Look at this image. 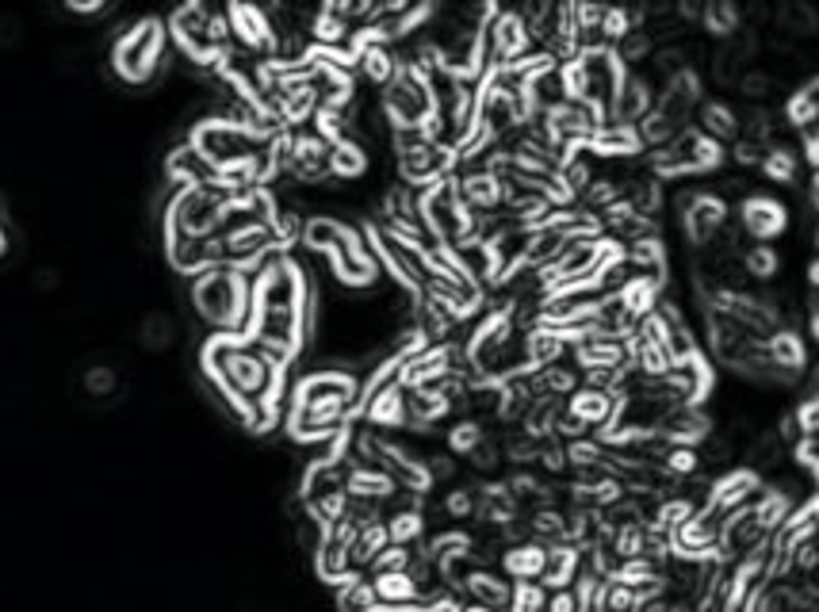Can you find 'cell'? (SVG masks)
<instances>
[{"instance_id": "1", "label": "cell", "mask_w": 819, "mask_h": 612, "mask_svg": "<svg viewBox=\"0 0 819 612\" xmlns=\"http://www.w3.org/2000/svg\"><path fill=\"white\" fill-rule=\"evenodd\" d=\"M360 383L349 371H315L299 383L292 403V433L299 441H322L333 436L345 413L353 410Z\"/></svg>"}, {"instance_id": "2", "label": "cell", "mask_w": 819, "mask_h": 612, "mask_svg": "<svg viewBox=\"0 0 819 612\" xmlns=\"http://www.w3.org/2000/svg\"><path fill=\"white\" fill-rule=\"evenodd\" d=\"M724 162H728V150H724L720 142H713L708 135H701L698 127H686L666 150L643 153V169L655 180H663V184L690 180V177H708V173L724 169Z\"/></svg>"}, {"instance_id": "3", "label": "cell", "mask_w": 819, "mask_h": 612, "mask_svg": "<svg viewBox=\"0 0 819 612\" xmlns=\"http://www.w3.org/2000/svg\"><path fill=\"white\" fill-rule=\"evenodd\" d=\"M195 306L207 322L222 326L227 333H238V326L249 322L253 288L238 268H207L195 280Z\"/></svg>"}, {"instance_id": "4", "label": "cell", "mask_w": 819, "mask_h": 612, "mask_svg": "<svg viewBox=\"0 0 819 612\" xmlns=\"http://www.w3.org/2000/svg\"><path fill=\"white\" fill-rule=\"evenodd\" d=\"M735 222L739 230H743V238H751V245H770L789 234L793 211H789L785 200H778V195L770 192H746L743 200H739Z\"/></svg>"}, {"instance_id": "5", "label": "cell", "mask_w": 819, "mask_h": 612, "mask_svg": "<svg viewBox=\"0 0 819 612\" xmlns=\"http://www.w3.org/2000/svg\"><path fill=\"white\" fill-rule=\"evenodd\" d=\"M162 42H165L162 24H157V20H142V24L123 35L119 47H115V69L135 85L146 81L150 73H154L157 58H162Z\"/></svg>"}, {"instance_id": "6", "label": "cell", "mask_w": 819, "mask_h": 612, "mask_svg": "<svg viewBox=\"0 0 819 612\" xmlns=\"http://www.w3.org/2000/svg\"><path fill=\"white\" fill-rule=\"evenodd\" d=\"M728 218H731L728 200L716 195L713 188H698V195H693V203L686 207V215H681L678 222H681L686 242L698 245V250H708V245L720 238L724 226H728Z\"/></svg>"}, {"instance_id": "7", "label": "cell", "mask_w": 819, "mask_h": 612, "mask_svg": "<svg viewBox=\"0 0 819 612\" xmlns=\"http://www.w3.org/2000/svg\"><path fill=\"white\" fill-rule=\"evenodd\" d=\"M658 89L643 69H625L620 77V89L613 97V107H609V123H625V127H636L648 112H655Z\"/></svg>"}, {"instance_id": "8", "label": "cell", "mask_w": 819, "mask_h": 612, "mask_svg": "<svg viewBox=\"0 0 819 612\" xmlns=\"http://www.w3.org/2000/svg\"><path fill=\"white\" fill-rule=\"evenodd\" d=\"M713 433L716 425L705 413V406H678V410L663 421V429H658V436H663L666 444H678V448H701Z\"/></svg>"}, {"instance_id": "9", "label": "cell", "mask_w": 819, "mask_h": 612, "mask_svg": "<svg viewBox=\"0 0 819 612\" xmlns=\"http://www.w3.org/2000/svg\"><path fill=\"white\" fill-rule=\"evenodd\" d=\"M758 490V475L751 468H731L724 471L720 479H713V490H708V506L720 517H731L735 509L751 506Z\"/></svg>"}, {"instance_id": "10", "label": "cell", "mask_w": 819, "mask_h": 612, "mask_svg": "<svg viewBox=\"0 0 819 612\" xmlns=\"http://www.w3.org/2000/svg\"><path fill=\"white\" fill-rule=\"evenodd\" d=\"M567 413L575 421H583L586 429H598V425L605 429L609 421H613V413H617V395L593 391V387H578L567 403Z\"/></svg>"}, {"instance_id": "11", "label": "cell", "mask_w": 819, "mask_h": 612, "mask_svg": "<svg viewBox=\"0 0 819 612\" xmlns=\"http://www.w3.org/2000/svg\"><path fill=\"white\" fill-rule=\"evenodd\" d=\"M375 601L383 609H406V604H422V582L414 571H398V574H375L372 578Z\"/></svg>"}, {"instance_id": "12", "label": "cell", "mask_w": 819, "mask_h": 612, "mask_svg": "<svg viewBox=\"0 0 819 612\" xmlns=\"http://www.w3.org/2000/svg\"><path fill=\"white\" fill-rule=\"evenodd\" d=\"M698 130L713 138V142L731 145L739 138V112L731 104H724V100H705L698 107Z\"/></svg>"}, {"instance_id": "13", "label": "cell", "mask_w": 819, "mask_h": 612, "mask_svg": "<svg viewBox=\"0 0 819 612\" xmlns=\"http://www.w3.org/2000/svg\"><path fill=\"white\" fill-rule=\"evenodd\" d=\"M230 16V31L238 35V39L245 42V47H253V50H272L277 47V31H272V24H268V16L260 9H230L227 12Z\"/></svg>"}, {"instance_id": "14", "label": "cell", "mask_w": 819, "mask_h": 612, "mask_svg": "<svg viewBox=\"0 0 819 612\" xmlns=\"http://www.w3.org/2000/svg\"><path fill=\"white\" fill-rule=\"evenodd\" d=\"M766 356H770L773 368L789 371V375H801V371L808 368V345H804L801 333L785 330V326H781V330L766 341Z\"/></svg>"}, {"instance_id": "15", "label": "cell", "mask_w": 819, "mask_h": 612, "mask_svg": "<svg viewBox=\"0 0 819 612\" xmlns=\"http://www.w3.org/2000/svg\"><path fill=\"white\" fill-rule=\"evenodd\" d=\"M543 566H548V548L543 544H517V548H510L502 556V571L513 582L543 578Z\"/></svg>"}, {"instance_id": "16", "label": "cell", "mask_w": 819, "mask_h": 612, "mask_svg": "<svg viewBox=\"0 0 819 612\" xmlns=\"http://www.w3.org/2000/svg\"><path fill=\"white\" fill-rule=\"evenodd\" d=\"M330 173L337 180H357L368 173V150L364 142H357V138H341V142L330 145Z\"/></svg>"}, {"instance_id": "17", "label": "cell", "mask_w": 819, "mask_h": 612, "mask_svg": "<svg viewBox=\"0 0 819 612\" xmlns=\"http://www.w3.org/2000/svg\"><path fill=\"white\" fill-rule=\"evenodd\" d=\"M763 173L770 184H781V188H793L796 180H801V153L793 150V145H781L773 142L770 150H766V162H763Z\"/></svg>"}, {"instance_id": "18", "label": "cell", "mask_w": 819, "mask_h": 612, "mask_svg": "<svg viewBox=\"0 0 819 612\" xmlns=\"http://www.w3.org/2000/svg\"><path fill=\"white\" fill-rule=\"evenodd\" d=\"M739 27H743V9H739V4H731V0H713V4H705L701 31H708L716 42L735 39Z\"/></svg>"}, {"instance_id": "19", "label": "cell", "mask_w": 819, "mask_h": 612, "mask_svg": "<svg viewBox=\"0 0 819 612\" xmlns=\"http://www.w3.org/2000/svg\"><path fill=\"white\" fill-rule=\"evenodd\" d=\"M739 268H743L746 280L773 283L781 272V253L773 250V245H746L743 257H739Z\"/></svg>"}, {"instance_id": "20", "label": "cell", "mask_w": 819, "mask_h": 612, "mask_svg": "<svg viewBox=\"0 0 819 612\" xmlns=\"http://www.w3.org/2000/svg\"><path fill=\"white\" fill-rule=\"evenodd\" d=\"M578 574V551L575 544L571 548H548V566H543V578L540 586L543 589H571V582H575Z\"/></svg>"}, {"instance_id": "21", "label": "cell", "mask_w": 819, "mask_h": 612, "mask_svg": "<svg viewBox=\"0 0 819 612\" xmlns=\"http://www.w3.org/2000/svg\"><path fill=\"white\" fill-rule=\"evenodd\" d=\"M468 594L475 597L479 604H487V609H506L510 604V597H513V589H510V582L506 578H498V574H490V571H475V574H468Z\"/></svg>"}, {"instance_id": "22", "label": "cell", "mask_w": 819, "mask_h": 612, "mask_svg": "<svg viewBox=\"0 0 819 612\" xmlns=\"http://www.w3.org/2000/svg\"><path fill=\"white\" fill-rule=\"evenodd\" d=\"M655 50H658V42L651 39L648 27H636L632 35H625V39L613 47V54H617V62L625 65V69H640V65H651Z\"/></svg>"}, {"instance_id": "23", "label": "cell", "mask_w": 819, "mask_h": 612, "mask_svg": "<svg viewBox=\"0 0 819 612\" xmlns=\"http://www.w3.org/2000/svg\"><path fill=\"white\" fill-rule=\"evenodd\" d=\"M658 468H663L666 475L674 479V483H686V479L701 475L705 459H701V448H678V444H670V451L663 456V463H658Z\"/></svg>"}, {"instance_id": "24", "label": "cell", "mask_w": 819, "mask_h": 612, "mask_svg": "<svg viewBox=\"0 0 819 612\" xmlns=\"http://www.w3.org/2000/svg\"><path fill=\"white\" fill-rule=\"evenodd\" d=\"M735 89H739V97L751 100V104H766V100H770V92L778 89V81H773L770 69H758V65H755V69H746L743 77H739Z\"/></svg>"}, {"instance_id": "25", "label": "cell", "mask_w": 819, "mask_h": 612, "mask_svg": "<svg viewBox=\"0 0 819 612\" xmlns=\"http://www.w3.org/2000/svg\"><path fill=\"white\" fill-rule=\"evenodd\" d=\"M383 524H387V540L402 544V548H410V544H414L418 536L425 532L422 513H410V509H406V513H395L391 521H383Z\"/></svg>"}, {"instance_id": "26", "label": "cell", "mask_w": 819, "mask_h": 612, "mask_svg": "<svg viewBox=\"0 0 819 612\" xmlns=\"http://www.w3.org/2000/svg\"><path fill=\"white\" fill-rule=\"evenodd\" d=\"M375 574H398V571H414V551L402 544H387L372 563Z\"/></svg>"}, {"instance_id": "27", "label": "cell", "mask_w": 819, "mask_h": 612, "mask_svg": "<svg viewBox=\"0 0 819 612\" xmlns=\"http://www.w3.org/2000/svg\"><path fill=\"white\" fill-rule=\"evenodd\" d=\"M483 441H487V436H483V425H475V421H460V425L448 433V448H452L456 456H471Z\"/></svg>"}, {"instance_id": "28", "label": "cell", "mask_w": 819, "mask_h": 612, "mask_svg": "<svg viewBox=\"0 0 819 612\" xmlns=\"http://www.w3.org/2000/svg\"><path fill=\"white\" fill-rule=\"evenodd\" d=\"M728 162H735V169H763L766 162V145L746 142V138H735L728 150Z\"/></svg>"}, {"instance_id": "29", "label": "cell", "mask_w": 819, "mask_h": 612, "mask_svg": "<svg viewBox=\"0 0 819 612\" xmlns=\"http://www.w3.org/2000/svg\"><path fill=\"white\" fill-rule=\"evenodd\" d=\"M445 509H448V517H471L475 513V498H471V490H452L448 494V501H445Z\"/></svg>"}, {"instance_id": "30", "label": "cell", "mask_w": 819, "mask_h": 612, "mask_svg": "<svg viewBox=\"0 0 819 612\" xmlns=\"http://www.w3.org/2000/svg\"><path fill=\"white\" fill-rule=\"evenodd\" d=\"M640 612H690V609H686V604H681L674 594H663V597H655V601L643 604Z\"/></svg>"}, {"instance_id": "31", "label": "cell", "mask_w": 819, "mask_h": 612, "mask_svg": "<svg viewBox=\"0 0 819 612\" xmlns=\"http://www.w3.org/2000/svg\"><path fill=\"white\" fill-rule=\"evenodd\" d=\"M804 162L811 165V173H819V127L804 130Z\"/></svg>"}, {"instance_id": "32", "label": "cell", "mask_w": 819, "mask_h": 612, "mask_svg": "<svg viewBox=\"0 0 819 612\" xmlns=\"http://www.w3.org/2000/svg\"><path fill=\"white\" fill-rule=\"evenodd\" d=\"M804 280H808V288H811V291H816V295H819V253H816V257L808 260V268H804Z\"/></svg>"}, {"instance_id": "33", "label": "cell", "mask_w": 819, "mask_h": 612, "mask_svg": "<svg viewBox=\"0 0 819 612\" xmlns=\"http://www.w3.org/2000/svg\"><path fill=\"white\" fill-rule=\"evenodd\" d=\"M808 207L819 215V173H811V184H808Z\"/></svg>"}, {"instance_id": "34", "label": "cell", "mask_w": 819, "mask_h": 612, "mask_svg": "<svg viewBox=\"0 0 819 612\" xmlns=\"http://www.w3.org/2000/svg\"><path fill=\"white\" fill-rule=\"evenodd\" d=\"M460 612H498V609H487V604H479V601H471V604H463Z\"/></svg>"}, {"instance_id": "35", "label": "cell", "mask_w": 819, "mask_h": 612, "mask_svg": "<svg viewBox=\"0 0 819 612\" xmlns=\"http://www.w3.org/2000/svg\"><path fill=\"white\" fill-rule=\"evenodd\" d=\"M811 475H816V483H819V463H816V468H811Z\"/></svg>"}]
</instances>
